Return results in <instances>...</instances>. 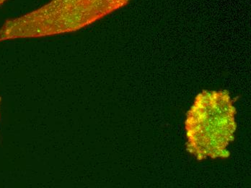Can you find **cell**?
<instances>
[{
	"label": "cell",
	"mask_w": 251,
	"mask_h": 188,
	"mask_svg": "<svg viewBox=\"0 0 251 188\" xmlns=\"http://www.w3.org/2000/svg\"><path fill=\"white\" fill-rule=\"evenodd\" d=\"M235 114L227 91L199 94L185 122L188 151L199 161L229 157L226 147L234 140Z\"/></svg>",
	"instance_id": "cell-2"
},
{
	"label": "cell",
	"mask_w": 251,
	"mask_h": 188,
	"mask_svg": "<svg viewBox=\"0 0 251 188\" xmlns=\"http://www.w3.org/2000/svg\"><path fill=\"white\" fill-rule=\"evenodd\" d=\"M0 102H1V99H0Z\"/></svg>",
	"instance_id": "cell-4"
},
{
	"label": "cell",
	"mask_w": 251,
	"mask_h": 188,
	"mask_svg": "<svg viewBox=\"0 0 251 188\" xmlns=\"http://www.w3.org/2000/svg\"><path fill=\"white\" fill-rule=\"evenodd\" d=\"M6 1H7V0H0V5H1V4H2L3 3L5 2Z\"/></svg>",
	"instance_id": "cell-3"
},
{
	"label": "cell",
	"mask_w": 251,
	"mask_h": 188,
	"mask_svg": "<svg viewBox=\"0 0 251 188\" xmlns=\"http://www.w3.org/2000/svg\"><path fill=\"white\" fill-rule=\"evenodd\" d=\"M130 0H51L0 27V42L45 37L80 30L128 4Z\"/></svg>",
	"instance_id": "cell-1"
}]
</instances>
